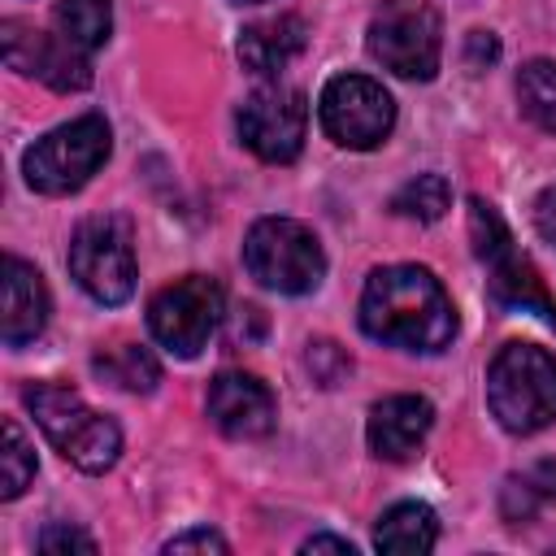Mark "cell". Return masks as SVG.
I'll use <instances>...</instances> for the list:
<instances>
[{
  "label": "cell",
  "instance_id": "obj_1",
  "mask_svg": "<svg viewBox=\"0 0 556 556\" xmlns=\"http://www.w3.org/2000/svg\"><path fill=\"white\" fill-rule=\"evenodd\" d=\"M361 330L404 352H443L456 334V308L430 269L387 265L361 291Z\"/></svg>",
  "mask_w": 556,
  "mask_h": 556
},
{
  "label": "cell",
  "instance_id": "obj_2",
  "mask_svg": "<svg viewBox=\"0 0 556 556\" xmlns=\"http://www.w3.org/2000/svg\"><path fill=\"white\" fill-rule=\"evenodd\" d=\"M35 426L43 430V439L83 473H104L117 465L122 456V430L96 413L78 391L61 387V382H35L22 391Z\"/></svg>",
  "mask_w": 556,
  "mask_h": 556
},
{
  "label": "cell",
  "instance_id": "obj_3",
  "mask_svg": "<svg viewBox=\"0 0 556 556\" xmlns=\"http://www.w3.org/2000/svg\"><path fill=\"white\" fill-rule=\"evenodd\" d=\"M486 404L508 434H534L556 417V356L534 343H504L486 369Z\"/></svg>",
  "mask_w": 556,
  "mask_h": 556
},
{
  "label": "cell",
  "instance_id": "obj_4",
  "mask_svg": "<svg viewBox=\"0 0 556 556\" xmlns=\"http://www.w3.org/2000/svg\"><path fill=\"white\" fill-rule=\"evenodd\" d=\"M469 239H473V256L482 261L486 269V287L491 295L504 304V308H517V313H534L543 326L556 330V300L552 291L543 287L539 269L530 265V256L517 252L504 217L486 204V200H469Z\"/></svg>",
  "mask_w": 556,
  "mask_h": 556
},
{
  "label": "cell",
  "instance_id": "obj_5",
  "mask_svg": "<svg viewBox=\"0 0 556 556\" xmlns=\"http://www.w3.org/2000/svg\"><path fill=\"white\" fill-rule=\"evenodd\" d=\"M248 274L278 295H308L326 278V252L317 235L295 217H261L243 239Z\"/></svg>",
  "mask_w": 556,
  "mask_h": 556
},
{
  "label": "cell",
  "instance_id": "obj_6",
  "mask_svg": "<svg viewBox=\"0 0 556 556\" xmlns=\"http://www.w3.org/2000/svg\"><path fill=\"white\" fill-rule=\"evenodd\" d=\"M109 122L100 113H83L35 139L22 156V174L39 195H70L109 161Z\"/></svg>",
  "mask_w": 556,
  "mask_h": 556
},
{
  "label": "cell",
  "instance_id": "obj_7",
  "mask_svg": "<svg viewBox=\"0 0 556 556\" xmlns=\"http://www.w3.org/2000/svg\"><path fill=\"white\" fill-rule=\"evenodd\" d=\"M369 56L395 78H434L443 56V26L426 0H382L369 17Z\"/></svg>",
  "mask_w": 556,
  "mask_h": 556
},
{
  "label": "cell",
  "instance_id": "obj_8",
  "mask_svg": "<svg viewBox=\"0 0 556 556\" xmlns=\"http://www.w3.org/2000/svg\"><path fill=\"white\" fill-rule=\"evenodd\" d=\"M317 122L339 148L369 152L391 135L395 100L382 83H374L365 74H339L317 96Z\"/></svg>",
  "mask_w": 556,
  "mask_h": 556
},
{
  "label": "cell",
  "instance_id": "obj_9",
  "mask_svg": "<svg viewBox=\"0 0 556 556\" xmlns=\"http://www.w3.org/2000/svg\"><path fill=\"white\" fill-rule=\"evenodd\" d=\"M70 274L96 304H122L135 295V248L117 217H87L70 239Z\"/></svg>",
  "mask_w": 556,
  "mask_h": 556
},
{
  "label": "cell",
  "instance_id": "obj_10",
  "mask_svg": "<svg viewBox=\"0 0 556 556\" xmlns=\"http://www.w3.org/2000/svg\"><path fill=\"white\" fill-rule=\"evenodd\" d=\"M222 321V287L204 274H187L169 287H161L148 304V330L169 356H200V348L213 339Z\"/></svg>",
  "mask_w": 556,
  "mask_h": 556
},
{
  "label": "cell",
  "instance_id": "obj_11",
  "mask_svg": "<svg viewBox=\"0 0 556 556\" xmlns=\"http://www.w3.org/2000/svg\"><path fill=\"white\" fill-rule=\"evenodd\" d=\"M235 126H239V139L248 152H256L261 161L269 165H287L300 156L304 148V130H308V104L295 87H282V83H265L256 87L239 113H235Z\"/></svg>",
  "mask_w": 556,
  "mask_h": 556
},
{
  "label": "cell",
  "instance_id": "obj_12",
  "mask_svg": "<svg viewBox=\"0 0 556 556\" xmlns=\"http://www.w3.org/2000/svg\"><path fill=\"white\" fill-rule=\"evenodd\" d=\"M0 43H4V61L9 70L48 83L52 91H83L91 83V56L78 52L74 43H65L56 30L43 35L17 17H9L0 26Z\"/></svg>",
  "mask_w": 556,
  "mask_h": 556
},
{
  "label": "cell",
  "instance_id": "obj_13",
  "mask_svg": "<svg viewBox=\"0 0 556 556\" xmlns=\"http://www.w3.org/2000/svg\"><path fill=\"white\" fill-rule=\"evenodd\" d=\"M208 417L230 439H265L274 430L278 404H274V391L256 374L226 369L208 387Z\"/></svg>",
  "mask_w": 556,
  "mask_h": 556
},
{
  "label": "cell",
  "instance_id": "obj_14",
  "mask_svg": "<svg viewBox=\"0 0 556 556\" xmlns=\"http://www.w3.org/2000/svg\"><path fill=\"white\" fill-rule=\"evenodd\" d=\"M434 426V404L426 395H387L369 408L365 439L369 452L382 460H408Z\"/></svg>",
  "mask_w": 556,
  "mask_h": 556
},
{
  "label": "cell",
  "instance_id": "obj_15",
  "mask_svg": "<svg viewBox=\"0 0 556 556\" xmlns=\"http://www.w3.org/2000/svg\"><path fill=\"white\" fill-rule=\"evenodd\" d=\"M48 321V291L35 265H26L22 256H4V317H0V334L9 348H22L30 339H39Z\"/></svg>",
  "mask_w": 556,
  "mask_h": 556
},
{
  "label": "cell",
  "instance_id": "obj_16",
  "mask_svg": "<svg viewBox=\"0 0 556 556\" xmlns=\"http://www.w3.org/2000/svg\"><path fill=\"white\" fill-rule=\"evenodd\" d=\"M308 43V30L295 13H278V17H265V22H252L243 26L239 35V61L261 74V78H274L282 74Z\"/></svg>",
  "mask_w": 556,
  "mask_h": 556
},
{
  "label": "cell",
  "instance_id": "obj_17",
  "mask_svg": "<svg viewBox=\"0 0 556 556\" xmlns=\"http://www.w3.org/2000/svg\"><path fill=\"white\" fill-rule=\"evenodd\" d=\"M439 543V521L426 504L417 500H404V504H391L378 526H374V547L378 552H395V556H408V552H430Z\"/></svg>",
  "mask_w": 556,
  "mask_h": 556
},
{
  "label": "cell",
  "instance_id": "obj_18",
  "mask_svg": "<svg viewBox=\"0 0 556 556\" xmlns=\"http://www.w3.org/2000/svg\"><path fill=\"white\" fill-rule=\"evenodd\" d=\"M52 30L91 56L96 48H104V39L113 30V9H109V0H56Z\"/></svg>",
  "mask_w": 556,
  "mask_h": 556
},
{
  "label": "cell",
  "instance_id": "obj_19",
  "mask_svg": "<svg viewBox=\"0 0 556 556\" xmlns=\"http://www.w3.org/2000/svg\"><path fill=\"white\" fill-rule=\"evenodd\" d=\"M517 100L521 113L556 135V61H530L517 74Z\"/></svg>",
  "mask_w": 556,
  "mask_h": 556
},
{
  "label": "cell",
  "instance_id": "obj_20",
  "mask_svg": "<svg viewBox=\"0 0 556 556\" xmlns=\"http://www.w3.org/2000/svg\"><path fill=\"white\" fill-rule=\"evenodd\" d=\"M391 208L413 222H439L452 208V187L443 174H417L391 195Z\"/></svg>",
  "mask_w": 556,
  "mask_h": 556
},
{
  "label": "cell",
  "instance_id": "obj_21",
  "mask_svg": "<svg viewBox=\"0 0 556 556\" xmlns=\"http://www.w3.org/2000/svg\"><path fill=\"white\" fill-rule=\"evenodd\" d=\"M96 369H100L109 382H117L122 391H152V387L161 382V365H156L152 352L139 348V343H122L117 352L100 356Z\"/></svg>",
  "mask_w": 556,
  "mask_h": 556
},
{
  "label": "cell",
  "instance_id": "obj_22",
  "mask_svg": "<svg viewBox=\"0 0 556 556\" xmlns=\"http://www.w3.org/2000/svg\"><path fill=\"white\" fill-rule=\"evenodd\" d=\"M35 478V447L30 439L22 434V426L13 417H4V473H0V495L4 500H17Z\"/></svg>",
  "mask_w": 556,
  "mask_h": 556
},
{
  "label": "cell",
  "instance_id": "obj_23",
  "mask_svg": "<svg viewBox=\"0 0 556 556\" xmlns=\"http://www.w3.org/2000/svg\"><path fill=\"white\" fill-rule=\"evenodd\" d=\"M35 547L39 552H48V556H56V552H96V539L91 534H83V530H74V526H48L39 539H35Z\"/></svg>",
  "mask_w": 556,
  "mask_h": 556
},
{
  "label": "cell",
  "instance_id": "obj_24",
  "mask_svg": "<svg viewBox=\"0 0 556 556\" xmlns=\"http://www.w3.org/2000/svg\"><path fill=\"white\" fill-rule=\"evenodd\" d=\"M165 552H226V539L217 530H182L165 543Z\"/></svg>",
  "mask_w": 556,
  "mask_h": 556
},
{
  "label": "cell",
  "instance_id": "obj_25",
  "mask_svg": "<svg viewBox=\"0 0 556 556\" xmlns=\"http://www.w3.org/2000/svg\"><path fill=\"white\" fill-rule=\"evenodd\" d=\"M534 230L543 235V243L556 248V187H547V191L534 200Z\"/></svg>",
  "mask_w": 556,
  "mask_h": 556
},
{
  "label": "cell",
  "instance_id": "obj_26",
  "mask_svg": "<svg viewBox=\"0 0 556 556\" xmlns=\"http://www.w3.org/2000/svg\"><path fill=\"white\" fill-rule=\"evenodd\" d=\"M300 552H308V556H313V552H339V556H352L356 547H352L348 539H334V534H313V539H304Z\"/></svg>",
  "mask_w": 556,
  "mask_h": 556
},
{
  "label": "cell",
  "instance_id": "obj_27",
  "mask_svg": "<svg viewBox=\"0 0 556 556\" xmlns=\"http://www.w3.org/2000/svg\"><path fill=\"white\" fill-rule=\"evenodd\" d=\"M235 4H261V0H235Z\"/></svg>",
  "mask_w": 556,
  "mask_h": 556
}]
</instances>
